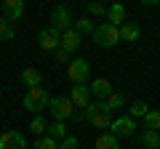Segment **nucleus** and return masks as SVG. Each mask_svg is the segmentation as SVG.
I'll list each match as a JSON object with an SVG mask.
<instances>
[{
	"mask_svg": "<svg viewBox=\"0 0 160 149\" xmlns=\"http://www.w3.org/2000/svg\"><path fill=\"white\" fill-rule=\"evenodd\" d=\"M142 144H144V149H158L160 147V133L158 131H144L142 133Z\"/></svg>",
	"mask_w": 160,
	"mask_h": 149,
	"instance_id": "6ab92c4d",
	"label": "nucleus"
},
{
	"mask_svg": "<svg viewBox=\"0 0 160 149\" xmlns=\"http://www.w3.org/2000/svg\"><path fill=\"white\" fill-rule=\"evenodd\" d=\"M88 91H91V93H93L96 99H107L109 93H112V83H109L107 77H96V80H91Z\"/></svg>",
	"mask_w": 160,
	"mask_h": 149,
	"instance_id": "f8f14e48",
	"label": "nucleus"
},
{
	"mask_svg": "<svg viewBox=\"0 0 160 149\" xmlns=\"http://www.w3.org/2000/svg\"><path fill=\"white\" fill-rule=\"evenodd\" d=\"M126 6L123 3H112V6L107 8V24H112V27H120V24L126 22Z\"/></svg>",
	"mask_w": 160,
	"mask_h": 149,
	"instance_id": "9b49d317",
	"label": "nucleus"
},
{
	"mask_svg": "<svg viewBox=\"0 0 160 149\" xmlns=\"http://www.w3.org/2000/svg\"><path fill=\"white\" fill-rule=\"evenodd\" d=\"M59 48H64L67 53H75L80 48V35L75 32V29H67V32H62V46Z\"/></svg>",
	"mask_w": 160,
	"mask_h": 149,
	"instance_id": "ddd939ff",
	"label": "nucleus"
},
{
	"mask_svg": "<svg viewBox=\"0 0 160 149\" xmlns=\"http://www.w3.org/2000/svg\"><path fill=\"white\" fill-rule=\"evenodd\" d=\"M88 120H91V128H99V131H104V133L112 125V115H109V112H96V115H91Z\"/></svg>",
	"mask_w": 160,
	"mask_h": 149,
	"instance_id": "2eb2a0df",
	"label": "nucleus"
},
{
	"mask_svg": "<svg viewBox=\"0 0 160 149\" xmlns=\"http://www.w3.org/2000/svg\"><path fill=\"white\" fill-rule=\"evenodd\" d=\"M88 13H91V16H107V6H102V3H91V6H88Z\"/></svg>",
	"mask_w": 160,
	"mask_h": 149,
	"instance_id": "cd10ccee",
	"label": "nucleus"
},
{
	"mask_svg": "<svg viewBox=\"0 0 160 149\" xmlns=\"http://www.w3.org/2000/svg\"><path fill=\"white\" fill-rule=\"evenodd\" d=\"M133 131H136V120H131V117H118V120H112V125H109V133H112L115 138H126V136H133Z\"/></svg>",
	"mask_w": 160,
	"mask_h": 149,
	"instance_id": "0eeeda50",
	"label": "nucleus"
},
{
	"mask_svg": "<svg viewBox=\"0 0 160 149\" xmlns=\"http://www.w3.org/2000/svg\"><path fill=\"white\" fill-rule=\"evenodd\" d=\"M35 149H59V141H53L51 136H40L35 141Z\"/></svg>",
	"mask_w": 160,
	"mask_h": 149,
	"instance_id": "393cba45",
	"label": "nucleus"
},
{
	"mask_svg": "<svg viewBox=\"0 0 160 149\" xmlns=\"http://www.w3.org/2000/svg\"><path fill=\"white\" fill-rule=\"evenodd\" d=\"M51 27H56L59 32H67V29H72V11H69V6H56L51 11Z\"/></svg>",
	"mask_w": 160,
	"mask_h": 149,
	"instance_id": "423d86ee",
	"label": "nucleus"
},
{
	"mask_svg": "<svg viewBox=\"0 0 160 149\" xmlns=\"http://www.w3.org/2000/svg\"><path fill=\"white\" fill-rule=\"evenodd\" d=\"M107 109H109V115H112L115 109H123V104H126V96H123V93H109L107 96Z\"/></svg>",
	"mask_w": 160,
	"mask_h": 149,
	"instance_id": "412c9836",
	"label": "nucleus"
},
{
	"mask_svg": "<svg viewBox=\"0 0 160 149\" xmlns=\"http://www.w3.org/2000/svg\"><path fill=\"white\" fill-rule=\"evenodd\" d=\"M72 29H75V32H78V35H93V24H91V19H88V16L78 19Z\"/></svg>",
	"mask_w": 160,
	"mask_h": 149,
	"instance_id": "b1692460",
	"label": "nucleus"
},
{
	"mask_svg": "<svg viewBox=\"0 0 160 149\" xmlns=\"http://www.w3.org/2000/svg\"><path fill=\"white\" fill-rule=\"evenodd\" d=\"M59 149H78V136H64L59 141Z\"/></svg>",
	"mask_w": 160,
	"mask_h": 149,
	"instance_id": "bb28decb",
	"label": "nucleus"
},
{
	"mask_svg": "<svg viewBox=\"0 0 160 149\" xmlns=\"http://www.w3.org/2000/svg\"><path fill=\"white\" fill-rule=\"evenodd\" d=\"M48 136H51L53 141L64 138V136H67V125H64V123H59V120H53L51 125H48Z\"/></svg>",
	"mask_w": 160,
	"mask_h": 149,
	"instance_id": "4be33fe9",
	"label": "nucleus"
},
{
	"mask_svg": "<svg viewBox=\"0 0 160 149\" xmlns=\"http://www.w3.org/2000/svg\"><path fill=\"white\" fill-rule=\"evenodd\" d=\"M93 43H96L99 48H112L120 43V32L118 27H112V24H99V27H93Z\"/></svg>",
	"mask_w": 160,
	"mask_h": 149,
	"instance_id": "f03ea898",
	"label": "nucleus"
},
{
	"mask_svg": "<svg viewBox=\"0 0 160 149\" xmlns=\"http://www.w3.org/2000/svg\"><path fill=\"white\" fill-rule=\"evenodd\" d=\"M22 83L29 85V88H38L40 83H43V74H40L35 67H27V69H22Z\"/></svg>",
	"mask_w": 160,
	"mask_h": 149,
	"instance_id": "dca6fc26",
	"label": "nucleus"
},
{
	"mask_svg": "<svg viewBox=\"0 0 160 149\" xmlns=\"http://www.w3.org/2000/svg\"><path fill=\"white\" fill-rule=\"evenodd\" d=\"M96 149H120V144H118V138L107 131V133H102V136L96 138Z\"/></svg>",
	"mask_w": 160,
	"mask_h": 149,
	"instance_id": "a211bd4d",
	"label": "nucleus"
},
{
	"mask_svg": "<svg viewBox=\"0 0 160 149\" xmlns=\"http://www.w3.org/2000/svg\"><path fill=\"white\" fill-rule=\"evenodd\" d=\"M118 32H120V40H139V35H142V29H139V24H133V22H123L118 27Z\"/></svg>",
	"mask_w": 160,
	"mask_h": 149,
	"instance_id": "4468645a",
	"label": "nucleus"
},
{
	"mask_svg": "<svg viewBox=\"0 0 160 149\" xmlns=\"http://www.w3.org/2000/svg\"><path fill=\"white\" fill-rule=\"evenodd\" d=\"M53 53H56V59H59V61H69V53L64 51V48H56Z\"/></svg>",
	"mask_w": 160,
	"mask_h": 149,
	"instance_id": "c85d7f7f",
	"label": "nucleus"
},
{
	"mask_svg": "<svg viewBox=\"0 0 160 149\" xmlns=\"http://www.w3.org/2000/svg\"><path fill=\"white\" fill-rule=\"evenodd\" d=\"M13 35H16V29H13V22H8V19L0 16V43L13 40Z\"/></svg>",
	"mask_w": 160,
	"mask_h": 149,
	"instance_id": "f3484780",
	"label": "nucleus"
},
{
	"mask_svg": "<svg viewBox=\"0 0 160 149\" xmlns=\"http://www.w3.org/2000/svg\"><path fill=\"white\" fill-rule=\"evenodd\" d=\"M48 109H51L53 120H59V123H64L67 117H72V115H75V107H72V101H69L67 96H51V101H48Z\"/></svg>",
	"mask_w": 160,
	"mask_h": 149,
	"instance_id": "7ed1b4c3",
	"label": "nucleus"
},
{
	"mask_svg": "<svg viewBox=\"0 0 160 149\" xmlns=\"http://www.w3.org/2000/svg\"><path fill=\"white\" fill-rule=\"evenodd\" d=\"M46 128H48V125H46V120H43L40 115L35 117L32 123H29V131H32V133H38V136H43V131H46Z\"/></svg>",
	"mask_w": 160,
	"mask_h": 149,
	"instance_id": "a878e982",
	"label": "nucleus"
},
{
	"mask_svg": "<svg viewBox=\"0 0 160 149\" xmlns=\"http://www.w3.org/2000/svg\"><path fill=\"white\" fill-rule=\"evenodd\" d=\"M67 77L75 83V85H86V83L91 80V67H88V61H86V59H75V61H69Z\"/></svg>",
	"mask_w": 160,
	"mask_h": 149,
	"instance_id": "20e7f679",
	"label": "nucleus"
},
{
	"mask_svg": "<svg viewBox=\"0 0 160 149\" xmlns=\"http://www.w3.org/2000/svg\"><path fill=\"white\" fill-rule=\"evenodd\" d=\"M22 13H24V3L22 0H6V3H3V19L16 22V19H22Z\"/></svg>",
	"mask_w": 160,
	"mask_h": 149,
	"instance_id": "9d476101",
	"label": "nucleus"
},
{
	"mask_svg": "<svg viewBox=\"0 0 160 149\" xmlns=\"http://www.w3.org/2000/svg\"><path fill=\"white\" fill-rule=\"evenodd\" d=\"M144 125L147 131H160V109H149L144 115Z\"/></svg>",
	"mask_w": 160,
	"mask_h": 149,
	"instance_id": "aec40b11",
	"label": "nucleus"
},
{
	"mask_svg": "<svg viewBox=\"0 0 160 149\" xmlns=\"http://www.w3.org/2000/svg\"><path fill=\"white\" fill-rule=\"evenodd\" d=\"M38 46L43 48V51H56V48L62 46V32H59L56 27L40 29V35H38Z\"/></svg>",
	"mask_w": 160,
	"mask_h": 149,
	"instance_id": "39448f33",
	"label": "nucleus"
},
{
	"mask_svg": "<svg viewBox=\"0 0 160 149\" xmlns=\"http://www.w3.org/2000/svg\"><path fill=\"white\" fill-rule=\"evenodd\" d=\"M158 149H160V147H158Z\"/></svg>",
	"mask_w": 160,
	"mask_h": 149,
	"instance_id": "c756f323",
	"label": "nucleus"
},
{
	"mask_svg": "<svg viewBox=\"0 0 160 149\" xmlns=\"http://www.w3.org/2000/svg\"><path fill=\"white\" fill-rule=\"evenodd\" d=\"M48 101H51V96H48V91L43 85L29 88V91L24 93V107H27L29 112H35V115H40L43 109H48Z\"/></svg>",
	"mask_w": 160,
	"mask_h": 149,
	"instance_id": "f257e3e1",
	"label": "nucleus"
},
{
	"mask_svg": "<svg viewBox=\"0 0 160 149\" xmlns=\"http://www.w3.org/2000/svg\"><path fill=\"white\" fill-rule=\"evenodd\" d=\"M69 101H72V107H88V104H91V91H88V85H72Z\"/></svg>",
	"mask_w": 160,
	"mask_h": 149,
	"instance_id": "1a4fd4ad",
	"label": "nucleus"
},
{
	"mask_svg": "<svg viewBox=\"0 0 160 149\" xmlns=\"http://www.w3.org/2000/svg\"><path fill=\"white\" fill-rule=\"evenodd\" d=\"M149 112V107L144 101H133L131 107H128V117H131V120H136V117H144Z\"/></svg>",
	"mask_w": 160,
	"mask_h": 149,
	"instance_id": "5701e85b",
	"label": "nucleus"
},
{
	"mask_svg": "<svg viewBox=\"0 0 160 149\" xmlns=\"http://www.w3.org/2000/svg\"><path fill=\"white\" fill-rule=\"evenodd\" d=\"M0 149H27V138L22 131H6L0 133Z\"/></svg>",
	"mask_w": 160,
	"mask_h": 149,
	"instance_id": "6e6552de",
	"label": "nucleus"
}]
</instances>
